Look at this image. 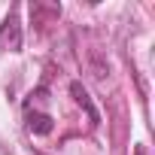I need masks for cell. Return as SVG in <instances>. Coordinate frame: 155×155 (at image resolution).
Segmentation results:
<instances>
[{
  "instance_id": "obj_1",
  "label": "cell",
  "mask_w": 155,
  "mask_h": 155,
  "mask_svg": "<svg viewBox=\"0 0 155 155\" xmlns=\"http://www.w3.org/2000/svg\"><path fill=\"white\" fill-rule=\"evenodd\" d=\"M46 101H49L46 88L31 91V97L25 101V122H28V131H34V134H49L52 131V122L55 119L46 110Z\"/></svg>"
},
{
  "instance_id": "obj_2",
  "label": "cell",
  "mask_w": 155,
  "mask_h": 155,
  "mask_svg": "<svg viewBox=\"0 0 155 155\" xmlns=\"http://www.w3.org/2000/svg\"><path fill=\"white\" fill-rule=\"evenodd\" d=\"M0 49H9V52H18L21 49V25H18V15H6L3 25H0Z\"/></svg>"
},
{
  "instance_id": "obj_3",
  "label": "cell",
  "mask_w": 155,
  "mask_h": 155,
  "mask_svg": "<svg viewBox=\"0 0 155 155\" xmlns=\"http://www.w3.org/2000/svg\"><path fill=\"white\" fill-rule=\"evenodd\" d=\"M70 91H73V97H76V104H79V107H85L88 110V119L91 122H97V113H94V107H91V101H88V91L79 85V82H73L70 85Z\"/></svg>"
}]
</instances>
